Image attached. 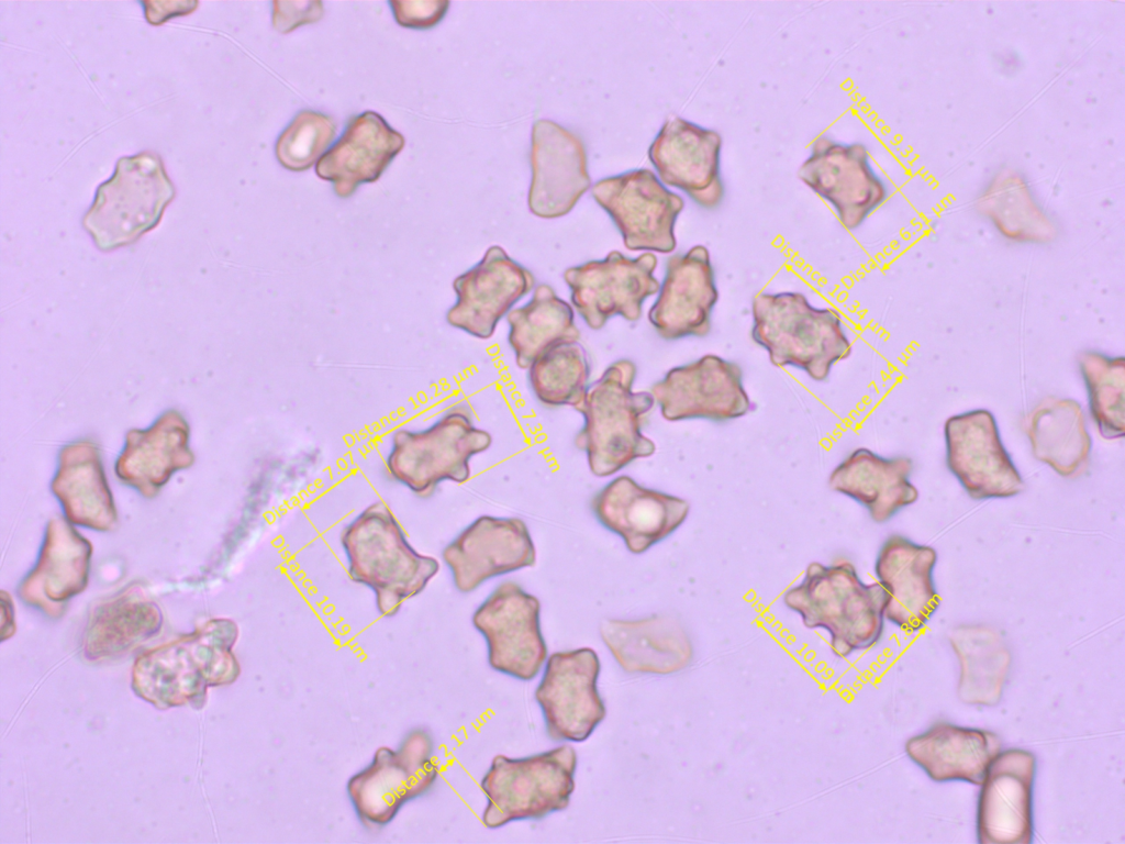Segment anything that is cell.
<instances>
[{
    "label": "cell",
    "mask_w": 1125,
    "mask_h": 844,
    "mask_svg": "<svg viewBox=\"0 0 1125 844\" xmlns=\"http://www.w3.org/2000/svg\"><path fill=\"white\" fill-rule=\"evenodd\" d=\"M782 601L804 626L825 630L839 658L871 648L883 634L885 592L878 582L865 584L849 562L810 563Z\"/></svg>",
    "instance_id": "obj_1"
},
{
    "label": "cell",
    "mask_w": 1125,
    "mask_h": 844,
    "mask_svg": "<svg viewBox=\"0 0 1125 844\" xmlns=\"http://www.w3.org/2000/svg\"><path fill=\"white\" fill-rule=\"evenodd\" d=\"M238 628L230 619H212L194 632L140 655L133 667L135 692L157 708L197 702L207 688L234 682L240 664L232 652Z\"/></svg>",
    "instance_id": "obj_2"
},
{
    "label": "cell",
    "mask_w": 1125,
    "mask_h": 844,
    "mask_svg": "<svg viewBox=\"0 0 1125 844\" xmlns=\"http://www.w3.org/2000/svg\"><path fill=\"white\" fill-rule=\"evenodd\" d=\"M353 581L370 588L383 617L396 615L403 601L421 593L437 574L439 564L421 555L382 502L367 507L341 536Z\"/></svg>",
    "instance_id": "obj_3"
},
{
    "label": "cell",
    "mask_w": 1125,
    "mask_h": 844,
    "mask_svg": "<svg viewBox=\"0 0 1125 844\" xmlns=\"http://www.w3.org/2000/svg\"><path fill=\"white\" fill-rule=\"evenodd\" d=\"M636 371L630 359L612 363L575 407L584 419L575 444L587 454L597 477L611 476L656 451L655 443L641 431V420L655 399L651 392L633 390Z\"/></svg>",
    "instance_id": "obj_4"
},
{
    "label": "cell",
    "mask_w": 1125,
    "mask_h": 844,
    "mask_svg": "<svg viewBox=\"0 0 1125 844\" xmlns=\"http://www.w3.org/2000/svg\"><path fill=\"white\" fill-rule=\"evenodd\" d=\"M751 315V337L777 367L793 366L824 381L833 365L851 353L840 315L813 307L801 292H760L753 299Z\"/></svg>",
    "instance_id": "obj_5"
},
{
    "label": "cell",
    "mask_w": 1125,
    "mask_h": 844,
    "mask_svg": "<svg viewBox=\"0 0 1125 844\" xmlns=\"http://www.w3.org/2000/svg\"><path fill=\"white\" fill-rule=\"evenodd\" d=\"M577 764L570 745L519 758L495 755L480 780L487 799L483 825L499 829L565 810L575 790Z\"/></svg>",
    "instance_id": "obj_6"
},
{
    "label": "cell",
    "mask_w": 1125,
    "mask_h": 844,
    "mask_svg": "<svg viewBox=\"0 0 1125 844\" xmlns=\"http://www.w3.org/2000/svg\"><path fill=\"white\" fill-rule=\"evenodd\" d=\"M491 443V435L474 426L469 414L453 410L425 430H398L386 466L396 481L427 497L444 480L465 482L470 476L469 459Z\"/></svg>",
    "instance_id": "obj_7"
},
{
    "label": "cell",
    "mask_w": 1125,
    "mask_h": 844,
    "mask_svg": "<svg viewBox=\"0 0 1125 844\" xmlns=\"http://www.w3.org/2000/svg\"><path fill=\"white\" fill-rule=\"evenodd\" d=\"M438 775L432 735L413 729L396 749L379 747L371 763L348 779L346 791L364 825L386 826L405 803L427 793Z\"/></svg>",
    "instance_id": "obj_8"
},
{
    "label": "cell",
    "mask_w": 1125,
    "mask_h": 844,
    "mask_svg": "<svg viewBox=\"0 0 1125 844\" xmlns=\"http://www.w3.org/2000/svg\"><path fill=\"white\" fill-rule=\"evenodd\" d=\"M174 192L159 159L145 154L122 158L99 187L83 225L100 249L124 246L159 222Z\"/></svg>",
    "instance_id": "obj_9"
},
{
    "label": "cell",
    "mask_w": 1125,
    "mask_h": 844,
    "mask_svg": "<svg viewBox=\"0 0 1125 844\" xmlns=\"http://www.w3.org/2000/svg\"><path fill=\"white\" fill-rule=\"evenodd\" d=\"M591 192L622 234L627 249L668 254L676 248L675 224L684 201L651 170L634 169L602 178Z\"/></svg>",
    "instance_id": "obj_10"
},
{
    "label": "cell",
    "mask_w": 1125,
    "mask_h": 844,
    "mask_svg": "<svg viewBox=\"0 0 1125 844\" xmlns=\"http://www.w3.org/2000/svg\"><path fill=\"white\" fill-rule=\"evenodd\" d=\"M541 603L514 581L500 584L472 614L484 637L489 666L522 681L534 679L547 660Z\"/></svg>",
    "instance_id": "obj_11"
},
{
    "label": "cell",
    "mask_w": 1125,
    "mask_h": 844,
    "mask_svg": "<svg viewBox=\"0 0 1125 844\" xmlns=\"http://www.w3.org/2000/svg\"><path fill=\"white\" fill-rule=\"evenodd\" d=\"M601 663L590 647L553 653L535 689L547 735L554 741L588 740L606 715L598 689Z\"/></svg>",
    "instance_id": "obj_12"
},
{
    "label": "cell",
    "mask_w": 1125,
    "mask_h": 844,
    "mask_svg": "<svg viewBox=\"0 0 1125 844\" xmlns=\"http://www.w3.org/2000/svg\"><path fill=\"white\" fill-rule=\"evenodd\" d=\"M946 466L973 500L1020 495L1025 482L1006 451L993 413L972 409L944 424Z\"/></svg>",
    "instance_id": "obj_13"
},
{
    "label": "cell",
    "mask_w": 1125,
    "mask_h": 844,
    "mask_svg": "<svg viewBox=\"0 0 1125 844\" xmlns=\"http://www.w3.org/2000/svg\"><path fill=\"white\" fill-rule=\"evenodd\" d=\"M657 257L645 253L630 258L619 251L564 271L573 308L592 330L602 329L613 316L637 321L644 301L658 292L654 276Z\"/></svg>",
    "instance_id": "obj_14"
},
{
    "label": "cell",
    "mask_w": 1125,
    "mask_h": 844,
    "mask_svg": "<svg viewBox=\"0 0 1125 844\" xmlns=\"http://www.w3.org/2000/svg\"><path fill=\"white\" fill-rule=\"evenodd\" d=\"M650 392L670 422H725L744 417L753 407L740 366L714 354L669 369Z\"/></svg>",
    "instance_id": "obj_15"
},
{
    "label": "cell",
    "mask_w": 1125,
    "mask_h": 844,
    "mask_svg": "<svg viewBox=\"0 0 1125 844\" xmlns=\"http://www.w3.org/2000/svg\"><path fill=\"white\" fill-rule=\"evenodd\" d=\"M798 176L834 207L847 230L857 229L887 198V188L869 163L867 147L860 143L816 137Z\"/></svg>",
    "instance_id": "obj_16"
},
{
    "label": "cell",
    "mask_w": 1125,
    "mask_h": 844,
    "mask_svg": "<svg viewBox=\"0 0 1125 844\" xmlns=\"http://www.w3.org/2000/svg\"><path fill=\"white\" fill-rule=\"evenodd\" d=\"M722 136L712 129L673 116L648 148L660 180L682 190L697 206L713 210L725 196L721 177Z\"/></svg>",
    "instance_id": "obj_17"
},
{
    "label": "cell",
    "mask_w": 1125,
    "mask_h": 844,
    "mask_svg": "<svg viewBox=\"0 0 1125 844\" xmlns=\"http://www.w3.org/2000/svg\"><path fill=\"white\" fill-rule=\"evenodd\" d=\"M1036 769L1035 754L1024 748L1001 751L990 763L978 797L979 844L1033 843Z\"/></svg>",
    "instance_id": "obj_18"
},
{
    "label": "cell",
    "mask_w": 1125,
    "mask_h": 844,
    "mask_svg": "<svg viewBox=\"0 0 1125 844\" xmlns=\"http://www.w3.org/2000/svg\"><path fill=\"white\" fill-rule=\"evenodd\" d=\"M442 557L456 589L468 593L490 578L533 566L536 549L521 519L481 515L444 547Z\"/></svg>",
    "instance_id": "obj_19"
},
{
    "label": "cell",
    "mask_w": 1125,
    "mask_h": 844,
    "mask_svg": "<svg viewBox=\"0 0 1125 844\" xmlns=\"http://www.w3.org/2000/svg\"><path fill=\"white\" fill-rule=\"evenodd\" d=\"M530 157V211L543 219L568 214L591 186L581 137L552 120H537L532 127Z\"/></svg>",
    "instance_id": "obj_20"
},
{
    "label": "cell",
    "mask_w": 1125,
    "mask_h": 844,
    "mask_svg": "<svg viewBox=\"0 0 1125 844\" xmlns=\"http://www.w3.org/2000/svg\"><path fill=\"white\" fill-rule=\"evenodd\" d=\"M533 274L505 251L490 246L475 266L455 278L456 302L446 313L449 325L478 338L493 335L498 322L531 291Z\"/></svg>",
    "instance_id": "obj_21"
},
{
    "label": "cell",
    "mask_w": 1125,
    "mask_h": 844,
    "mask_svg": "<svg viewBox=\"0 0 1125 844\" xmlns=\"http://www.w3.org/2000/svg\"><path fill=\"white\" fill-rule=\"evenodd\" d=\"M719 300L710 252L694 245L668 258L658 296L648 320L666 341L702 337L711 331L713 309Z\"/></svg>",
    "instance_id": "obj_22"
},
{
    "label": "cell",
    "mask_w": 1125,
    "mask_h": 844,
    "mask_svg": "<svg viewBox=\"0 0 1125 844\" xmlns=\"http://www.w3.org/2000/svg\"><path fill=\"white\" fill-rule=\"evenodd\" d=\"M936 563L934 547L900 534L890 535L880 546L875 575L887 596L884 618L902 631H921L939 607Z\"/></svg>",
    "instance_id": "obj_23"
},
{
    "label": "cell",
    "mask_w": 1125,
    "mask_h": 844,
    "mask_svg": "<svg viewBox=\"0 0 1125 844\" xmlns=\"http://www.w3.org/2000/svg\"><path fill=\"white\" fill-rule=\"evenodd\" d=\"M591 506L597 520L636 555L671 535L690 512L687 500L645 488L625 475L605 485Z\"/></svg>",
    "instance_id": "obj_24"
},
{
    "label": "cell",
    "mask_w": 1125,
    "mask_h": 844,
    "mask_svg": "<svg viewBox=\"0 0 1125 844\" xmlns=\"http://www.w3.org/2000/svg\"><path fill=\"white\" fill-rule=\"evenodd\" d=\"M68 522L49 520L37 562L18 589L25 603L52 618L88 585L92 545Z\"/></svg>",
    "instance_id": "obj_25"
},
{
    "label": "cell",
    "mask_w": 1125,
    "mask_h": 844,
    "mask_svg": "<svg viewBox=\"0 0 1125 844\" xmlns=\"http://www.w3.org/2000/svg\"><path fill=\"white\" fill-rule=\"evenodd\" d=\"M600 636L616 664L628 674L671 675L686 669L693 659L691 638L671 615L606 619L600 625Z\"/></svg>",
    "instance_id": "obj_26"
},
{
    "label": "cell",
    "mask_w": 1125,
    "mask_h": 844,
    "mask_svg": "<svg viewBox=\"0 0 1125 844\" xmlns=\"http://www.w3.org/2000/svg\"><path fill=\"white\" fill-rule=\"evenodd\" d=\"M404 146V137L375 111L352 118L341 137L316 162V175L347 198L380 178Z\"/></svg>",
    "instance_id": "obj_27"
},
{
    "label": "cell",
    "mask_w": 1125,
    "mask_h": 844,
    "mask_svg": "<svg viewBox=\"0 0 1125 844\" xmlns=\"http://www.w3.org/2000/svg\"><path fill=\"white\" fill-rule=\"evenodd\" d=\"M913 460L906 456L883 457L859 447L829 474V488L861 504L876 523L891 520L918 499L910 481Z\"/></svg>",
    "instance_id": "obj_28"
},
{
    "label": "cell",
    "mask_w": 1125,
    "mask_h": 844,
    "mask_svg": "<svg viewBox=\"0 0 1125 844\" xmlns=\"http://www.w3.org/2000/svg\"><path fill=\"white\" fill-rule=\"evenodd\" d=\"M189 425L175 410L163 413L145 430H130L115 462V474L145 498H154L178 470L189 468L194 455L189 448Z\"/></svg>",
    "instance_id": "obj_29"
},
{
    "label": "cell",
    "mask_w": 1125,
    "mask_h": 844,
    "mask_svg": "<svg viewBox=\"0 0 1125 844\" xmlns=\"http://www.w3.org/2000/svg\"><path fill=\"white\" fill-rule=\"evenodd\" d=\"M907 757L935 782L980 786L990 763L1002 751L1001 737L989 730L938 721L910 737Z\"/></svg>",
    "instance_id": "obj_30"
},
{
    "label": "cell",
    "mask_w": 1125,
    "mask_h": 844,
    "mask_svg": "<svg viewBox=\"0 0 1125 844\" xmlns=\"http://www.w3.org/2000/svg\"><path fill=\"white\" fill-rule=\"evenodd\" d=\"M51 488L70 523L97 531L115 528L114 500L93 442L75 441L60 449Z\"/></svg>",
    "instance_id": "obj_31"
},
{
    "label": "cell",
    "mask_w": 1125,
    "mask_h": 844,
    "mask_svg": "<svg viewBox=\"0 0 1125 844\" xmlns=\"http://www.w3.org/2000/svg\"><path fill=\"white\" fill-rule=\"evenodd\" d=\"M1035 459L1063 478H1074L1088 467L1092 438L1082 406L1072 398L1049 396L1040 400L1024 422Z\"/></svg>",
    "instance_id": "obj_32"
},
{
    "label": "cell",
    "mask_w": 1125,
    "mask_h": 844,
    "mask_svg": "<svg viewBox=\"0 0 1125 844\" xmlns=\"http://www.w3.org/2000/svg\"><path fill=\"white\" fill-rule=\"evenodd\" d=\"M948 640L960 667L958 699L968 706H998L1012 667V652L1003 634L988 624H961L950 631Z\"/></svg>",
    "instance_id": "obj_33"
},
{
    "label": "cell",
    "mask_w": 1125,
    "mask_h": 844,
    "mask_svg": "<svg viewBox=\"0 0 1125 844\" xmlns=\"http://www.w3.org/2000/svg\"><path fill=\"white\" fill-rule=\"evenodd\" d=\"M163 614L143 591L131 586L92 610L85 631L83 653L99 659L122 654L156 635Z\"/></svg>",
    "instance_id": "obj_34"
},
{
    "label": "cell",
    "mask_w": 1125,
    "mask_h": 844,
    "mask_svg": "<svg viewBox=\"0 0 1125 844\" xmlns=\"http://www.w3.org/2000/svg\"><path fill=\"white\" fill-rule=\"evenodd\" d=\"M506 320L509 344L521 369H528L552 347L580 337L571 306L547 284L538 285L531 300L511 310Z\"/></svg>",
    "instance_id": "obj_35"
},
{
    "label": "cell",
    "mask_w": 1125,
    "mask_h": 844,
    "mask_svg": "<svg viewBox=\"0 0 1125 844\" xmlns=\"http://www.w3.org/2000/svg\"><path fill=\"white\" fill-rule=\"evenodd\" d=\"M1091 418L1105 440L1125 435V357L1096 349L1077 354Z\"/></svg>",
    "instance_id": "obj_36"
},
{
    "label": "cell",
    "mask_w": 1125,
    "mask_h": 844,
    "mask_svg": "<svg viewBox=\"0 0 1125 844\" xmlns=\"http://www.w3.org/2000/svg\"><path fill=\"white\" fill-rule=\"evenodd\" d=\"M589 375L587 354L578 342L552 347L528 368L534 395L548 407H577L587 391Z\"/></svg>",
    "instance_id": "obj_37"
},
{
    "label": "cell",
    "mask_w": 1125,
    "mask_h": 844,
    "mask_svg": "<svg viewBox=\"0 0 1125 844\" xmlns=\"http://www.w3.org/2000/svg\"><path fill=\"white\" fill-rule=\"evenodd\" d=\"M1015 192L991 191L980 201V212L1004 237L1024 243H1047L1056 235L1048 215L1028 195L1027 187Z\"/></svg>",
    "instance_id": "obj_38"
},
{
    "label": "cell",
    "mask_w": 1125,
    "mask_h": 844,
    "mask_svg": "<svg viewBox=\"0 0 1125 844\" xmlns=\"http://www.w3.org/2000/svg\"><path fill=\"white\" fill-rule=\"evenodd\" d=\"M336 133L333 119L311 110L300 111L280 133L275 153L280 165L292 171L312 167Z\"/></svg>",
    "instance_id": "obj_39"
},
{
    "label": "cell",
    "mask_w": 1125,
    "mask_h": 844,
    "mask_svg": "<svg viewBox=\"0 0 1125 844\" xmlns=\"http://www.w3.org/2000/svg\"><path fill=\"white\" fill-rule=\"evenodd\" d=\"M394 20L402 27L426 30L437 25L448 11V1H399L388 2Z\"/></svg>",
    "instance_id": "obj_40"
},
{
    "label": "cell",
    "mask_w": 1125,
    "mask_h": 844,
    "mask_svg": "<svg viewBox=\"0 0 1125 844\" xmlns=\"http://www.w3.org/2000/svg\"><path fill=\"white\" fill-rule=\"evenodd\" d=\"M323 13L321 1H272V25L282 34L319 21Z\"/></svg>",
    "instance_id": "obj_41"
}]
</instances>
